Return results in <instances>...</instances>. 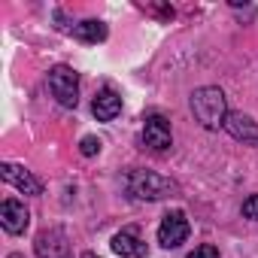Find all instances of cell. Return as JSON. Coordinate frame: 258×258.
I'll use <instances>...</instances> for the list:
<instances>
[{
	"mask_svg": "<svg viewBox=\"0 0 258 258\" xmlns=\"http://www.w3.org/2000/svg\"><path fill=\"white\" fill-rule=\"evenodd\" d=\"M225 131H228L234 140H240L243 146H258V121H252V118L243 115V112H228Z\"/></svg>",
	"mask_w": 258,
	"mask_h": 258,
	"instance_id": "cell-9",
	"label": "cell"
},
{
	"mask_svg": "<svg viewBox=\"0 0 258 258\" xmlns=\"http://www.w3.org/2000/svg\"><path fill=\"white\" fill-rule=\"evenodd\" d=\"M37 258H73L70 240L61 228H49L37 237Z\"/></svg>",
	"mask_w": 258,
	"mask_h": 258,
	"instance_id": "cell-6",
	"label": "cell"
},
{
	"mask_svg": "<svg viewBox=\"0 0 258 258\" xmlns=\"http://www.w3.org/2000/svg\"><path fill=\"white\" fill-rule=\"evenodd\" d=\"M191 112H195V121L207 131H219L225 127V118H228V100H225V91L216 88V85H204V88H195L191 91Z\"/></svg>",
	"mask_w": 258,
	"mask_h": 258,
	"instance_id": "cell-1",
	"label": "cell"
},
{
	"mask_svg": "<svg viewBox=\"0 0 258 258\" xmlns=\"http://www.w3.org/2000/svg\"><path fill=\"white\" fill-rule=\"evenodd\" d=\"M0 225H4L7 234H25L28 225H31V213L25 210L22 201H4L0 204Z\"/></svg>",
	"mask_w": 258,
	"mask_h": 258,
	"instance_id": "cell-8",
	"label": "cell"
},
{
	"mask_svg": "<svg viewBox=\"0 0 258 258\" xmlns=\"http://www.w3.org/2000/svg\"><path fill=\"white\" fill-rule=\"evenodd\" d=\"M10 258H22V255H10Z\"/></svg>",
	"mask_w": 258,
	"mask_h": 258,
	"instance_id": "cell-17",
	"label": "cell"
},
{
	"mask_svg": "<svg viewBox=\"0 0 258 258\" xmlns=\"http://www.w3.org/2000/svg\"><path fill=\"white\" fill-rule=\"evenodd\" d=\"M243 216L252 219V222H258V195H252V198L243 201Z\"/></svg>",
	"mask_w": 258,
	"mask_h": 258,
	"instance_id": "cell-14",
	"label": "cell"
},
{
	"mask_svg": "<svg viewBox=\"0 0 258 258\" xmlns=\"http://www.w3.org/2000/svg\"><path fill=\"white\" fill-rule=\"evenodd\" d=\"M0 176H4V182H10L13 188H19L22 195H31V198L43 195V185H40V179H37L31 170L19 167V164H10V161H4V164H0Z\"/></svg>",
	"mask_w": 258,
	"mask_h": 258,
	"instance_id": "cell-5",
	"label": "cell"
},
{
	"mask_svg": "<svg viewBox=\"0 0 258 258\" xmlns=\"http://www.w3.org/2000/svg\"><path fill=\"white\" fill-rule=\"evenodd\" d=\"M188 258H219V249H216L213 243H204V246H198Z\"/></svg>",
	"mask_w": 258,
	"mask_h": 258,
	"instance_id": "cell-15",
	"label": "cell"
},
{
	"mask_svg": "<svg viewBox=\"0 0 258 258\" xmlns=\"http://www.w3.org/2000/svg\"><path fill=\"white\" fill-rule=\"evenodd\" d=\"M79 258H97V255H94V252H82Z\"/></svg>",
	"mask_w": 258,
	"mask_h": 258,
	"instance_id": "cell-16",
	"label": "cell"
},
{
	"mask_svg": "<svg viewBox=\"0 0 258 258\" xmlns=\"http://www.w3.org/2000/svg\"><path fill=\"white\" fill-rule=\"evenodd\" d=\"M49 91L55 94V100L61 106L76 109V103H79V76H76V70L67 67V64L52 67L49 70Z\"/></svg>",
	"mask_w": 258,
	"mask_h": 258,
	"instance_id": "cell-3",
	"label": "cell"
},
{
	"mask_svg": "<svg viewBox=\"0 0 258 258\" xmlns=\"http://www.w3.org/2000/svg\"><path fill=\"white\" fill-rule=\"evenodd\" d=\"M91 112L97 115V121H112L121 112V97L112 88H103V91H97V97L91 103Z\"/></svg>",
	"mask_w": 258,
	"mask_h": 258,
	"instance_id": "cell-10",
	"label": "cell"
},
{
	"mask_svg": "<svg viewBox=\"0 0 258 258\" xmlns=\"http://www.w3.org/2000/svg\"><path fill=\"white\" fill-rule=\"evenodd\" d=\"M109 246H112V252L121 255V258H143V255H146V243H143L134 231H121V234H115Z\"/></svg>",
	"mask_w": 258,
	"mask_h": 258,
	"instance_id": "cell-11",
	"label": "cell"
},
{
	"mask_svg": "<svg viewBox=\"0 0 258 258\" xmlns=\"http://www.w3.org/2000/svg\"><path fill=\"white\" fill-rule=\"evenodd\" d=\"M143 143L155 152H164L170 149L173 143V134H170V121L164 115H149L146 124H143Z\"/></svg>",
	"mask_w": 258,
	"mask_h": 258,
	"instance_id": "cell-7",
	"label": "cell"
},
{
	"mask_svg": "<svg viewBox=\"0 0 258 258\" xmlns=\"http://www.w3.org/2000/svg\"><path fill=\"white\" fill-rule=\"evenodd\" d=\"M127 191L137 201H164V198L176 195L179 185L161 173H152V170H131L127 173Z\"/></svg>",
	"mask_w": 258,
	"mask_h": 258,
	"instance_id": "cell-2",
	"label": "cell"
},
{
	"mask_svg": "<svg viewBox=\"0 0 258 258\" xmlns=\"http://www.w3.org/2000/svg\"><path fill=\"white\" fill-rule=\"evenodd\" d=\"M188 231H191V225H188L185 213H182V210H170V213L161 219V225H158V243H161L164 249H176V246L185 243Z\"/></svg>",
	"mask_w": 258,
	"mask_h": 258,
	"instance_id": "cell-4",
	"label": "cell"
},
{
	"mask_svg": "<svg viewBox=\"0 0 258 258\" xmlns=\"http://www.w3.org/2000/svg\"><path fill=\"white\" fill-rule=\"evenodd\" d=\"M79 152H82L85 158L97 155V152H100V140H97V137H82V143H79Z\"/></svg>",
	"mask_w": 258,
	"mask_h": 258,
	"instance_id": "cell-13",
	"label": "cell"
},
{
	"mask_svg": "<svg viewBox=\"0 0 258 258\" xmlns=\"http://www.w3.org/2000/svg\"><path fill=\"white\" fill-rule=\"evenodd\" d=\"M73 37L79 43H103L106 40V25L97 19H85L79 25H73Z\"/></svg>",
	"mask_w": 258,
	"mask_h": 258,
	"instance_id": "cell-12",
	"label": "cell"
}]
</instances>
